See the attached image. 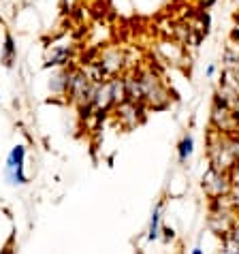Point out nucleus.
Returning a JSON list of instances; mask_svg holds the SVG:
<instances>
[{"mask_svg":"<svg viewBox=\"0 0 239 254\" xmlns=\"http://www.w3.org/2000/svg\"><path fill=\"white\" fill-rule=\"evenodd\" d=\"M203 188L207 190V194H212V196H222V194H227L229 192V178H227V173H222V171H218V169H209V171L203 175Z\"/></svg>","mask_w":239,"mask_h":254,"instance_id":"obj_6","label":"nucleus"},{"mask_svg":"<svg viewBox=\"0 0 239 254\" xmlns=\"http://www.w3.org/2000/svg\"><path fill=\"white\" fill-rule=\"evenodd\" d=\"M24 158H26V147L24 145H15L9 156H6L4 175H6V180H9V184H13V186L28 184V178L24 173Z\"/></svg>","mask_w":239,"mask_h":254,"instance_id":"obj_4","label":"nucleus"},{"mask_svg":"<svg viewBox=\"0 0 239 254\" xmlns=\"http://www.w3.org/2000/svg\"><path fill=\"white\" fill-rule=\"evenodd\" d=\"M126 62H128V60H126L124 49H120V47H107L101 54V58L96 60V64H98V68L103 70L105 79H111V77H120V75L124 73Z\"/></svg>","mask_w":239,"mask_h":254,"instance_id":"obj_3","label":"nucleus"},{"mask_svg":"<svg viewBox=\"0 0 239 254\" xmlns=\"http://www.w3.org/2000/svg\"><path fill=\"white\" fill-rule=\"evenodd\" d=\"M192 254H203V252H201L199 248H194V250H192Z\"/></svg>","mask_w":239,"mask_h":254,"instance_id":"obj_19","label":"nucleus"},{"mask_svg":"<svg viewBox=\"0 0 239 254\" xmlns=\"http://www.w3.org/2000/svg\"><path fill=\"white\" fill-rule=\"evenodd\" d=\"M160 49L167 54V60H171L173 64H179L184 60V45L181 43H175V41H165Z\"/></svg>","mask_w":239,"mask_h":254,"instance_id":"obj_10","label":"nucleus"},{"mask_svg":"<svg viewBox=\"0 0 239 254\" xmlns=\"http://www.w3.org/2000/svg\"><path fill=\"white\" fill-rule=\"evenodd\" d=\"M73 54H75L73 45H56V47H52V52H49L47 58H45V68L66 66L68 62L73 60Z\"/></svg>","mask_w":239,"mask_h":254,"instance_id":"obj_8","label":"nucleus"},{"mask_svg":"<svg viewBox=\"0 0 239 254\" xmlns=\"http://www.w3.org/2000/svg\"><path fill=\"white\" fill-rule=\"evenodd\" d=\"M137 77L141 81L143 88V96H145V105H150L154 109H163L169 103V94L167 88L163 86L160 77L154 70H137Z\"/></svg>","mask_w":239,"mask_h":254,"instance_id":"obj_2","label":"nucleus"},{"mask_svg":"<svg viewBox=\"0 0 239 254\" xmlns=\"http://www.w3.org/2000/svg\"><path fill=\"white\" fill-rule=\"evenodd\" d=\"M218 2V0H199V9L203 11H207V9H212V6Z\"/></svg>","mask_w":239,"mask_h":254,"instance_id":"obj_16","label":"nucleus"},{"mask_svg":"<svg viewBox=\"0 0 239 254\" xmlns=\"http://www.w3.org/2000/svg\"><path fill=\"white\" fill-rule=\"evenodd\" d=\"M139 254H141V252H139Z\"/></svg>","mask_w":239,"mask_h":254,"instance_id":"obj_20","label":"nucleus"},{"mask_svg":"<svg viewBox=\"0 0 239 254\" xmlns=\"http://www.w3.org/2000/svg\"><path fill=\"white\" fill-rule=\"evenodd\" d=\"M233 242H235V244H239V227H237V229H235V233H233Z\"/></svg>","mask_w":239,"mask_h":254,"instance_id":"obj_18","label":"nucleus"},{"mask_svg":"<svg viewBox=\"0 0 239 254\" xmlns=\"http://www.w3.org/2000/svg\"><path fill=\"white\" fill-rule=\"evenodd\" d=\"M116 111H118L120 122H122L124 126H128V128H132V126H137L139 122H141V118H139L137 114H143V105L124 101V103H120V105H118Z\"/></svg>","mask_w":239,"mask_h":254,"instance_id":"obj_7","label":"nucleus"},{"mask_svg":"<svg viewBox=\"0 0 239 254\" xmlns=\"http://www.w3.org/2000/svg\"><path fill=\"white\" fill-rule=\"evenodd\" d=\"M17 60V45H15V39H13V34L6 30L4 32V41H2V52H0V62H2V66L11 68L15 64Z\"/></svg>","mask_w":239,"mask_h":254,"instance_id":"obj_9","label":"nucleus"},{"mask_svg":"<svg viewBox=\"0 0 239 254\" xmlns=\"http://www.w3.org/2000/svg\"><path fill=\"white\" fill-rule=\"evenodd\" d=\"M68 77H71V68H62L60 73L56 75L52 81H49V88H52V92H56V94H66V90H68Z\"/></svg>","mask_w":239,"mask_h":254,"instance_id":"obj_11","label":"nucleus"},{"mask_svg":"<svg viewBox=\"0 0 239 254\" xmlns=\"http://www.w3.org/2000/svg\"><path fill=\"white\" fill-rule=\"evenodd\" d=\"M60 2H62V9L66 13H73L77 6H79V0H60Z\"/></svg>","mask_w":239,"mask_h":254,"instance_id":"obj_14","label":"nucleus"},{"mask_svg":"<svg viewBox=\"0 0 239 254\" xmlns=\"http://www.w3.org/2000/svg\"><path fill=\"white\" fill-rule=\"evenodd\" d=\"M231 41L239 47V13H235V26H233V32H231Z\"/></svg>","mask_w":239,"mask_h":254,"instance_id":"obj_15","label":"nucleus"},{"mask_svg":"<svg viewBox=\"0 0 239 254\" xmlns=\"http://www.w3.org/2000/svg\"><path fill=\"white\" fill-rule=\"evenodd\" d=\"M158 235H160V205L154 209V214H152V220H150V237L152 242L154 239H158Z\"/></svg>","mask_w":239,"mask_h":254,"instance_id":"obj_13","label":"nucleus"},{"mask_svg":"<svg viewBox=\"0 0 239 254\" xmlns=\"http://www.w3.org/2000/svg\"><path fill=\"white\" fill-rule=\"evenodd\" d=\"M214 73H216V64H209L207 70H205V75H207V77H212Z\"/></svg>","mask_w":239,"mask_h":254,"instance_id":"obj_17","label":"nucleus"},{"mask_svg":"<svg viewBox=\"0 0 239 254\" xmlns=\"http://www.w3.org/2000/svg\"><path fill=\"white\" fill-rule=\"evenodd\" d=\"M209 158H212L214 169L227 173L239 160V141L227 137L218 128L212 130V135H209Z\"/></svg>","mask_w":239,"mask_h":254,"instance_id":"obj_1","label":"nucleus"},{"mask_svg":"<svg viewBox=\"0 0 239 254\" xmlns=\"http://www.w3.org/2000/svg\"><path fill=\"white\" fill-rule=\"evenodd\" d=\"M212 120H214L216 128L220 132H224V135H229V132H233V130L239 128V118L224 103L218 101V98H216L214 109H212Z\"/></svg>","mask_w":239,"mask_h":254,"instance_id":"obj_5","label":"nucleus"},{"mask_svg":"<svg viewBox=\"0 0 239 254\" xmlns=\"http://www.w3.org/2000/svg\"><path fill=\"white\" fill-rule=\"evenodd\" d=\"M192 145H194V141L190 135H186L184 139L179 141V145H178V154H179V162H186L188 156L192 154Z\"/></svg>","mask_w":239,"mask_h":254,"instance_id":"obj_12","label":"nucleus"}]
</instances>
